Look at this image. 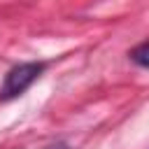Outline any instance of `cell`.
I'll return each instance as SVG.
<instances>
[{
    "label": "cell",
    "mask_w": 149,
    "mask_h": 149,
    "mask_svg": "<svg viewBox=\"0 0 149 149\" xmlns=\"http://www.w3.org/2000/svg\"><path fill=\"white\" fill-rule=\"evenodd\" d=\"M47 63L42 61H26V63H19V65H12L2 79V86H0V100L7 102V100H14L19 98L23 91H28L33 86V81L40 79V74L44 72Z\"/></svg>",
    "instance_id": "cell-1"
},
{
    "label": "cell",
    "mask_w": 149,
    "mask_h": 149,
    "mask_svg": "<svg viewBox=\"0 0 149 149\" xmlns=\"http://www.w3.org/2000/svg\"><path fill=\"white\" fill-rule=\"evenodd\" d=\"M128 56H130V61H133L135 65L149 70V42H142V44L133 47V49L128 51Z\"/></svg>",
    "instance_id": "cell-2"
},
{
    "label": "cell",
    "mask_w": 149,
    "mask_h": 149,
    "mask_svg": "<svg viewBox=\"0 0 149 149\" xmlns=\"http://www.w3.org/2000/svg\"><path fill=\"white\" fill-rule=\"evenodd\" d=\"M49 149H72V147H68V144H63V142H58V144H54V147H49Z\"/></svg>",
    "instance_id": "cell-3"
}]
</instances>
